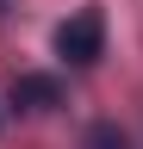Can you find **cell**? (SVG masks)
Masks as SVG:
<instances>
[{"instance_id":"1","label":"cell","mask_w":143,"mask_h":149,"mask_svg":"<svg viewBox=\"0 0 143 149\" xmlns=\"http://www.w3.org/2000/svg\"><path fill=\"white\" fill-rule=\"evenodd\" d=\"M100 50H106V13H100V6H81L75 19L56 25V56H62L68 68L100 62Z\"/></svg>"},{"instance_id":"2","label":"cell","mask_w":143,"mask_h":149,"mask_svg":"<svg viewBox=\"0 0 143 149\" xmlns=\"http://www.w3.org/2000/svg\"><path fill=\"white\" fill-rule=\"evenodd\" d=\"M13 106H19V112L62 106V81H56V74H19V81H13Z\"/></svg>"},{"instance_id":"3","label":"cell","mask_w":143,"mask_h":149,"mask_svg":"<svg viewBox=\"0 0 143 149\" xmlns=\"http://www.w3.org/2000/svg\"><path fill=\"white\" fill-rule=\"evenodd\" d=\"M81 149H131V137H124L118 124H106V118H100V124H87V137H81Z\"/></svg>"},{"instance_id":"4","label":"cell","mask_w":143,"mask_h":149,"mask_svg":"<svg viewBox=\"0 0 143 149\" xmlns=\"http://www.w3.org/2000/svg\"><path fill=\"white\" fill-rule=\"evenodd\" d=\"M6 6H13V0H0V19H6Z\"/></svg>"}]
</instances>
